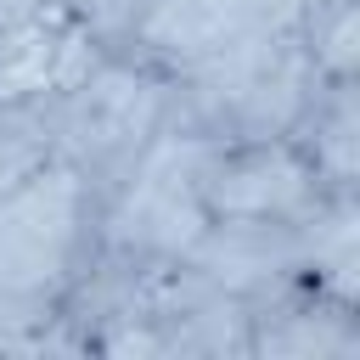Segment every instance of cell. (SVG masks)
I'll use <instances>...</instances> for the list:
<instances>
[{
  "label": "cell",
  "instance_id": "277c9868",
  "mask_svg": "<svg viewBox=\"0 0 360 360\" xmlns=\"http://www.w3.org/2000/svg\"><path fill=\"white\" fill-rule=\"evenodd\" d=\"M197 197L208 219H264V225H315L332 208L360 202L338 197L287 135L208 146L197 163Z\"/></svg>",
  "mask_w": 360,
  "mask_h": 360
},
{
  "label": "cell",
  "instance_id": "5b68a950",
  "mask_svg": "<svg viewBox=\"0 0 360 360\" xmlns=\"http://www.w3.org/2000/svg\"><path fill=\"white\" fill-rule=\"evenodd\" d=\"M248 360H360V298L309 270L248 304Z\"/></svg>",
  "mask_w": 360,
  "mask_h": 360
},
{
  "label": "cell",
  "instance_id": "3957f363",
  "mask_svg": "<svg viewBox=\"0 0 360 360\" xmlns=\"http://www.w3.org/2000/svg\"><path fill=\"white\" fill-rule=\"evenodd\" d=\"M321 79L309 73L292 28H259L214 56L169 73V118L163 135L197 141V146H231V141H276L298 124L309 90Z\"/></svg>",
  "mask_w": 360,
  "mask_h": 360
},
{
  "label": "cell",
  "instance_id": "ba28073f",
  "mask_svg": "<svg viewBox=\"0 0 360 360\" xmlns=\"http://www.w3.org/2000/svg\"><path fill=\"white\" fill-rule=\"evenodd\" d=\"M287 141L338 197H360V79H321Z\"/></svg>",
  "mask_w": 360,
  "mask_h": 360
},
{
  "label": "cell",
  "instance_id": "8992f818",
  "mask_svg": "<svg viewBox=\"0 0 360 360\" xmlns=\"http://www.w3.org/2000/svg\"><path fill=\"white\" fill-rule=\"evenodd\" d=\"M129 354L152 360H248V304L208 287L186 264L163 270Z\"/></svg>",
  "mask_w": 360,
  "mask_h": 360
},
{
  "label": "cell",
  "instance_id": "9c48e42d",
  "mask_svg": "<svg viewBox=\"0 0 360 360\" xmlns=\"http://www.w3.org/2000/svg\"><path fill=\"white\" fill-rule=\"evenodd\" d=\"M56 163V73L0 84V197Z\"/></svg>",
  "mask_w": 360,
  "mask_h": 360
},
{
  "label": "cell",
  "instance_id": "6da1fadb",
  "mask_svg": "<svg viewBox=\"0 0 360 360\" xmlns=\"http://www.w3.org/2000/svg\"><path fill=\"white\" fill-rule=\"evenodd\" d=\"M169 73L135 45L73 51L56 73V163L107 202L163 141Z\"/></svg>",
  "mask_w": 360,
  "mask_h": 360
},
{
  "label": "cell",
  "instance_id": "8fae6325",
  "mask_svg": "<svg viewBox=\"0 0 360 360\" xmlns=\"http://www.w3.org/2000/svg\"><path fill=\"white\" fill-rule=\"evenodd\" d=\"M73 6H79V0H56V28H62V17H68Z\"/></svg>",
  "mask_w": 360,
  "mask_h": 360
},
{
  "label": "cell",
  "instance_id": "52a82bcc",
  "mask_svg": "<svg viewBox=\"0 0 360 360\" xmlns=\"http://www.w3.org/2000/svg\"><path fill=\"white\" fill-rule=\"evenodd\" d=\"M298 6L304 0H152L129 45L163 73H180L242 34L292 28Z\"/></svg>",
  "mask_w": 360,
  "mask_h": 360
},
{
  "label": "cell",
  "instance_id": "7a4b0ae2",
  "mask_svg": "<svg viewBox=\"0 0 360 360\" xmlns=\"http://www.w3.org/2000/svg\"><path fill=\"white\" fill-rule=\"evenodd\" d=\"M96 191L45 163L0 197V326L11 354H51V315L96 242Z\"/></svg>",
  "mask_w": 360,
  "mask_h": 360
},
{
  "label": "cell",
  "instance_id": "30bf717a",
  "mask_svg": "<svg viewBox=\"0 0 360 360\" xmlns=\"http://www.w3.org/2000/svg\"><path fill=\"white\" fill-rule=\"evenodd\" d=\"M292 39L315 79H360V0H304Z\"/></svg>",
  "mask_w": 360,
  "mask_h": 360
}]
</instances>
